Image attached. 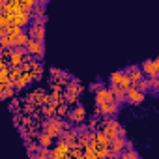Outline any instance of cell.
<instances>
[{
    "instance_id": "1",
    "label": "cell",
    "mask_w": 159,
    "mask_h": 159,
    "mask_svg": "<svg viewBox=\"0 0 159 159\" xmlns=\"http://www.w3.org/2000/svg\"><path fill=\"white\" fill-rule=\"evenodd\" d=\"M101 131L112 140V139H116V137H125V129L112 118V116H107V120L103 122V125H101Z\"/></svg>"
},
{
    "instance_id": "2",
    "label": "cell",
    "mask_w": 159,
    "mask_h": 159,
    "mask_svg": "<svg viewBox=\"0 0 159 159\" xmlns=\"http://www.w3.org/2000/svg\"><path fill=\"white\" fill-rule=\"evenodd\" d=\"M45 131L51 135V137H62V133L66 131V124H62V120H58V118H49V122L45 124Z\"/></svg>"
},
{
    "instance_id": "3",
    "label": "cell",
    "mask_w": 159,
    "mask_h": 159,
    "mask_svg": "<svg viewBox=\"0 0 159 159\" xmlns=\"http://www.w3.org/2000/svg\"><path fill=\"white\" fill-rule=\"evenodd\" d=\"M73 148V142H67L64 139H60V142L52 148V159H64V157H69V152Z\"/></svg>"
},
{
    "instance_id": "4",
    "label": "cell",
    "mask_w": 159,
    "mask_h": 159,
    "mask_svg": "<svg viewBox=\"0 0 159 159\" xmlns=\"http://www.w3.org/2000/svg\"><path fill=\"white\" fill-rule=\"evenodd\" d=\"M94 90H96V105H103V103L114 101V96H112L111 88H103V86L94 84Z\"/></svg>"
},
{
    "instance_id": "5",
    "label": "cell",
    "mask_w": 159,
    "mask_h": 159,
    "mask_svg": "<svg viewBox=\"0 0 159 159\" xmlns=\"http://www.w3.org/2000/svg\"><path fill=\"white\" fill-rule=\"evenodd\" d=\"M26 51H28L30 54H34L36 58H43V52H45V49H43V41H41V39H34V38H30L28 43H26Z\"/></svg>"
},
{
    "instance_id": "6",
    "label": "cell",
    "mask_w": 159,
    "mask_h": 159,
    "mask_svg": "<svg viewBox=\"0 0 159 159\" xmlns=\"http://www.w3.org/2000/svg\"><path fill=\"white\" fill-rule=\"evenodd\" d=\"M144 98H146V94L140 92L135 84H133L131 88H127V103H131V105H140V103L144 101Z\"/></svg>"
},
{
    "instance_id": "7",
    "label": "cell",
    "mask_w": 159,
    "mask_h": 159,
    "mask_svg": "<svg viewBox=\"0 0 159 159\" xmlns=\"http://www.w3.org/2000/svg\"><path fill=\"white\" fill-rule=\"evenodd\" d=\"M118 107H120V103L116 99L109 101V103H103V105H98V114H101V116H114L118 112Z\"/></svg>"
},
{
    "instance_id": "8",
    "label": "cell",
    "mask_w": 159,
    "mask_h": 159,
    "mask_svg": "<svg viewBox=\"0 0 159 159\" xmlns=\"http://www.w3.org/2000/svg\"><path fill=\"white\" fill-rule=\"evenodd\" d=\"M146 73V77H159V58L155 60H144L140 66Z\"/></svg>"
},
{
    "instance_id": "9",
    "label": "cell",
    "mask_w": 159,
    "mask_h": 159,
    "mask_svg": "<svg viewBox=\"0 0 159 159\" xmlns=\"http://www.w3.org/2000/svg\"><path fill=\"white\" fill-rule=\"evenodd\" d=\"M127 139L125 137H116V139H112L111 140V144H109V148H111V152H112V155H120L125 148H127Z\"/></svg>"
},
{
    "instance_id": "10",
    "label": "cell",
    "mask_w": 159,
    "mask_h": 159,
    "mask_svg": "<svg viewBox=\"0 0 159 159\" xmlns=\"http://www.w3.org/2000/svg\"><path fill=\"white\" fill-rule=\"evenodd\" d=\"M32 81H36V79H34V73H32V71H23V73L19 75V79L15 81V88H17V90H23V88H26Z\"/></svg>"
},
{
    "instance_id": "11",
    "label": "cell",
    "mask_w": 159,
    "mask_h": 159,
    "mask_svg": "<svg viewBox=\"0 0 159 159\" xmlns=\"http://www.w3.org/2000/svg\"><path fill=\"white\" fill-rule=\"evenodd\" d=\"M125 73L129 75V79H131V83H133V84H137L139 81H142V79L146 77L144 69H142V67H137V66H129V67L125 69Z\"/></svg>"
},
{
    "instance_id": "12",
    "label": "cell",
    "mask_w": 159,
    "mask_h": 159,
    "mask_svg": "<svg viewBox=\"0 0 159 159\" xmlns=\"http://www.w3.org/2000/svg\"><path fill=\"white\" fill-rule=\"evenodd\" d=\"M28 34H30V38H34V39H45V23H36L34 21V25L28 28Z\"/></svg>"
},
{
    "instance_id": "13",
    "label": "cell",
    "mask_w": 159,
    "mask_h": 159,
    "mask_svg": "<svg viewBox=\"0 0 159 159\" xmlns=\"http://www.w3.org/2000/svg\"><path fill=\"white\" fill-rule=\"evenodd\" d=\"M26 52H28L26 47H15V49L11 51V56H10V66H21Z\"/></svg>"
},
{
    "instance_id": "14",
    "label": "cell",
    "mask_w": 159,
    "mask_h": 159,
    "mask_svg": "<svg viewBox=\"0 0 159 159\" xmlns=\"http://www.w3.org/2000/svg\"><path fill=\"white\" fill-rule=\"evenodd\" d=\"M84 118H86V111H84V107H83V105H77L73 111H69V120H71V122H75V124L84 122Z\"/></svg>"
},
{
    "instance_id": "15",
    "label": "cell",
    "mask_w": 159,
    "mask_h": 159,
    "mask_svg": "<svg viewBox=\"0 0 159 159\" xmlns=\"http://www.w3.org/2000/svg\"><path fill=\"white\" fill-rule=\"evenodd\" d=\"M109 88H111V92H112V96H114V99H116L118 103L127 101V90H124L120 84H111Z\"/></svg>"
},
{
    "instance_id": "16",
    "label": "cell",
    "mask_w": 159,
    "mask_h": 159,
    "mask_svg": "<svg viewBox=\"0 0 159 159\" xmlns=\"http://www.w3.org/2000/svg\"><path fill=\"white\" fill-rule=\"evenodd\" d=\"M52 139H54V137H51L47 131H43V133L38 137V144H39V146H43V148H49V146L52 144Z\"/></svg>"
},
{
    "instance_id": "17",
    "label": "cell",
    "mask_w": 159,
    "mask_h": 159,
    "mask_svg": "<svg viewBox=\"0 0 159 159\" xmlns=\"http://www.w3.org/2000/svg\"><path fill=\"white\" fill-rule=\"evenodd\" d=\"M28 39H30V34L28 32H21L19 36H15V47H26Z\"/></svg>"
},
{
    "instance_id": "18",
    "label": "cell",
    "mask_w": 159,
    "mask_h": 159,
    "mask_svg": "<svg viewBox=\"0 0 159 159\" xmlns=\"http://www.w3.org/2000/svg\"><path fill=\"white\" fill-rule=\"evenodd\" d=\"M77 137H79V133H77L75 129H66V131L62 133V137H60V139H64V140H67V142H75V140H77Z\"/></svg>"
},
{
    "instance_id": "19",
    "label": "cell",
    "mask_w": 159,
    "mask_h": 159,
    "mask_svg": "<svg viewBox=\"0 0 159 159\" xmlns=\"http://www.w3.org/2000/svg\"><path fill=\"white\" fill-rule=\"evenodd\" d=\"M83 92V86L81 84H79V83H67V94H73V96H77L79 98V94H81Z\"/></svg>"
},
{
    "instance_id": "20",
    "label": "cell",
    "mask_w": 159,
    "mask_h": 159,
    "mask_svg": "<svg viewBox=\"0 0 159 159\" xmlns=\"http://www.w3.org/2000/svg\"><path fill=\"white\" fill-rule=\"evenodd\" d=\"M96 140L99 142V146H109V144H111V139H109L101 129H99V131H96Z\"/></svg>"
},
{
    "instance_id": "21",
    "label": "cell",
    "mask_w": 159,
    "mask_h": 159,
    "mask_svg": "<svg viewBox=\"0 0 159 159\" xmlns=\"http://www.w3.org/2000/svg\"><path fill=\"white\" fill-rule=\"evenodd\" d=\"M6 30V34H10V36H19L21 32H25L23 30V26H19V25H15V23H11L8 28H4Z\"/></svg>"
},
{
    "instance_id": "22",
    "label": "cell",
    "mask_w": 159,
    "mask_h": 159,
    "mask_svg": "<svg viewBox=\"0 0 159 159\" xmlns=\"http://www.w3.org/2000/svg\"><path fill=\"white\" fill-rule=\"evenodd\" d=\"M135 86H137V88H139L140 92H144V94H146L148 90H152V86H150V79H148V77H144L142 81H139V83H137Z\"/></svg>"
},
{
    "instance_id": "23",
    "label": "cell",
    "mask_w": 159,
    "mask_h": 159,
    "mask_svg": "<svg viewBox=\"0 0 159 159\" xmlns=\"http://www.w3.org/2000/svg\"><path fill=\"white\" fill-rule=\"evenodd\" d=\"M120 157H122V159H139V153H137L133 148H125V150L120 153Z\"/></svg>"
},
{
    "instance_id": "24",
    "label": "cell",
    "mask_w": 159,
    "mask_h": 159,
    "mask_svg": "<svg viewBox=\"0 0 159 159\" xmlns=\"http://www.w3.org/2000/svg\"><path fill=\"white\" fill-rule=\"evenodd\" d=\"M124 73H125V71H114V73H111V77H109L111 84H120L122 77H124Z\"/></svg>"
},
{
    "instance_id": "25",
    "label": "cell",
    "mask_w": 159,
    "mask_h": 159,
    "mask_svg": "<svg viewBox=\"0 0 159 159\" xmlns=\"http://www.w3.org/2000/svg\"><path fill=\"white\" fill-rule=\"evenodd\" d=\"M38 2H41V0H23L21 4H23V8H25V10L32 11V10H34V8L38 6Z\"/></svg>"
},
{
    "instance_id": "26",
    "label": "cell",
    "mask_w": 159,
    "mask_h": 159,
    "mask_svg": "<svg viewBox=\"0 0 159 159\" xmlns=\"http://www.w3.org/2000/svg\"><path fill=\"white\" fill-rule=\"evenodd\" d=\"M6 81H10V67L0 69V83H6Z\"/></svg>"
},
{
    "instance_id": "27",
    "label": "cell",
    "mask_w": 159,
    "mask_h": 159,
    "mask_svg": "<svg viewBox=\"0 0 159 159\" xmlns=\"http://www.w3.org/2000/svg\"><path fill=\"white\" fill-rule=\"evenodd\" d=\"M52 155V152H49V148H39V153H38V159H47V157H51Z\"/></svg>"
},
{
    "instance_id": "28",
    "label": "cell",
    "mask_w": 159,
    "mask_h": 159,
    "mask_svg": "<svg viewBox=\"0 0 159 159\" xmlns=\"http://www.w3.org/2000/svg\"><path fill=\"white\" fill-rule=\"evenodd\" d=\"M10 25H11V21H10V17L2 13V15H0V28H8Z\"/></svg>"
},
{
    "instance_id": "29",
    "label": "cell",
    "mask_w": 159,
    "mask_h": 159,
    "mask_svg": "<svg viewBox=\"0 0 159 159\" xmlns=\"http://www.w3.org/2000/svg\"><path fill=\"white\" fill-rule=\"evenodd\" d=\"M148 79H150V86H152V90L159 92V77H148Z\"/></svg>"
},
{
    "instance_id": "30",
    "label": "cell",
    "mask_w": 159,
    "mask_h": 159,
    "mask_svg": "<svg viewBox=\"0 0 159 159\" xmlns=\"http://www.w3.org/2000/svg\"><path fill=\"white\" fill-rule=\"evenodd\" d=\"M32 17H34V19H36V17H45V11H43V8L36 6V8L32 10Z\"/></svg>"
},
{
    "instance_id": "31",
    "label": "cell",
    "mask_w": 159,
    "mask_h": 159,
    "mask_svg": "<svg viewBox=\"0 0 159 159\" xmlns=\"http://www.w3.org/2000/svg\"><path fill=\"white\" fill-rule=\"evenodd\" d=\"M77 96H73V94H66V103H69V105H75L77 103Z\"/></svg>"
},
{
    "instance_id": "32",
    "label": "cell",
    "mask_w": 159,
    "mask_h": 159,
    "mask_svg": "<svg viewBox=\"0 0 159 159\" xmlns=\"http://www.w3.org/2000/svg\"><path fill=\"white\" fill-rule=\"evenodd\" d=\"M11 2H15V4H21V2H23V0H11Z\"/></svg>"
},
{
    "instance_id": "33",
    "label": "cell",
    "mask_w": 159,
    "mask_h": 159,
    "mask_svg": "<svg viewBox=\"0 0 159 159\" xmlns=\"http://www.w3.org/2000/svg\"><path fill=\"white\" fill-rule=\"evenodd\" d=\"M41 2H43V4H45V2H47V0H41Z\"/></svg>"
}]
</instances>
